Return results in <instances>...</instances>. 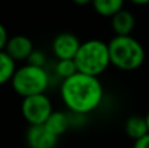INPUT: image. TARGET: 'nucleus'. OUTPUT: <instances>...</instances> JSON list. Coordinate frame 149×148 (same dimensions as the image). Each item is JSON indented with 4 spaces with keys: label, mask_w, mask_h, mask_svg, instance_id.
I'll return each mask as SVG.
<instances>
[{
    "label": "nucleus",
    "mask_w": 149,
    "mask_h": 148,
    "mask_svg": "<svg viewBox=\"0 0 149 148\" xmlns=\"http://www.w3.org/2000/svg\"><path fill=\"white\" fill-rule=\"evenodd\" d=\"M54 70L56 76H59L62 80L70 77V76H72L73 73L77 72V68L73 59H58V62L55 63Z\"/></svg>",
    "instance_id": "4468645a"
},
{
    "label": "nucleus",
    "mask_w": 149,
    "mask_h": 148,
    "mask_svg": "<svg viewBox=\"0 0 149 148\" xmlns=\"http://www.w3.org/2000/svg\"><path fill=\"white\" fill-rule=\"evenodd\" d=\"M126 1L127 0H92L90 5L97 15L110 18L118 10L124 8Z\"/></svg>",
    "instance_id": "f8f14e48"
},
{
    "label": "nucleus",
    "mask_w": 149,
    "mask_h": 148,
    "mask_svg": "<svg viewBox=\"0 0 149 148\" xmlns=\"http://www.w3.org/2000/svg\"><path fill=\"white\" fill-rule=\"evenodd\" d=\"M130 3H132L134 5H139V7H145L149 5V0H128Z\"/></svg>",
    "instance_id": "a211bd4d"
},
{
    "label": "nucleus",
    "mask_w": 149,
    "mask_h": 148,
    "mask_svg": "<svg viewBox=\"0 0 149 148\" xmlns=\"http://www.w3.org/2000/svg\"><path fill=\"white\" fill-rule=\"evenodd\" d=\"M110 66L124 72L136 71L145 62V49L139 39L130 36H114L107 42Z\"/></svg>",
    "instance_id": "f03ea898"
},
{
    "label": "nucleus",
    "mask_w": 149,
    "mask_h": 148,
    "mask_svg": "<svg viewBox=\"0 0 149 148\" xmlns=\"http://www.w3.org/2000/svg\"><path fill=\"white\" fill-rule=\"evenodd\" d=\"M8 38H9V36H8L7 29H5V26L3 25L1 22H0V51H1V50H4Z\"/></svg>",
    "instance_id": "f3484780"
},
{
    "label": "nucleus",
    "mask_w": 149,
    "mask_h": 148,
    "mask_svg": "<svg viewBox=\"0 0 149 148\" xmlns=\"http://www.w3.org/2000/svg\"><path fill=\"white\" fill-rule=\"evenodd\" d=\"M33 49H34L33 42H31V39L29 37L22 36V34H17V36L8 38L4 47V51L15 62H20V60L28 59V57L33 51Z\"/></svg>",
    "instance_id": "6e6552de"
},
{
    "label": "nucleus",
    "mask_w": 149,
    "mask_h": 148,
    "mask_svg": "<svg viewBox=\"0 0 149 148\" xmlns=\"http://www.w3.org/2000/svg\"><path fill=\"white\" fill-rule=\"evenodd\" d=\"M9 83L18 96L26 97L37 93H45L50 88L51 75L46 67H38L26 63L16 68Z\"/></svg>",
    "instance_id": "20e7f679"
},
{
    "label": "nucleus",
    "mask_w": 149,
    "mask_h": 148,
    "mask_svg": "<svg viewBox=\"0 0 149 148\" xmlns=\"http://www.w3.org/2000/svg\"><path fill=\"white\" fill-rule=\"evenodd\" d=\"M80 43L81 41L74 33L63 31L52 39L51 51L56 59H73Z\"/></svg>",
    "instance_id": "423d86ee"
},
{
    "label": "nucleus",
    "mask_w": 149,
    "mask_h": 148,
    "mask_svg": "<svg viewBox=\"0 0 149 148\" xmlns=\"http://www.w3.org/2000/svg\"><path fill=\"white\" fill-rule=\"evenodd\" d=\"M134 142V148H149V133Z\"/></svg>",
    "instance_id": "dca6fc26"
},
{
    "label": "nucleus",
    "mask_w": 149,
    "mask_h": 148,
    "mask_svg": "<svg viewBox=\"0 0 149 148\" xmlns=\"http://www.w3.org/2000/svg\"><path fill=\"white\" fill-rule=\"evenodd\" d=\"M16 62L4 51H0V85L9 83L16 71Z\"/></svg>",
    "instance_id": "ddd939ff"
},
{
    "label": "nucleus",
    "mask_w": 149,
    "mask_h": 148,
    "mask_svg": "<svg viewBox=\"0 0 149 148\" xmlns=\"http://www.w3.org/2000/svg\"><path fill=\"white\" fill-rule=\"evenodd\" d=\"M52 101L45 93L22 97L21 114L29 125H42L52 112Z\"/></svg>",
    "instance_id": "39448f33"
},
{
    "label": "nucleus",
    "mask_w": 149,
    "mask_h": 148,
    "mask_svg": "<svg viewBox=\"0 0 149 148\" xmlns=\"http://www.w3.org/2000/svg\"><path fill=\"white\" fill-rule=\"evenodd\" d=\"M124 133L132 140H136V139L141 138L143 135L148 134V127L144 115H130L124 122Z\"/></svg>",
    "instance_id": "9b49d317"
},
{
    "label": "nucleus",
    "mask_w": 149,
    "mask_h": 148,
    "mask_svg": "<svg viewBox=\"0 0 149 148\" xmlns=\"http://www.w3.org/2000/svg\"><path fill=\"white\" fill-rule=\"evenodd\" d=\"M73 4L79 5V7H85V5H89L92 3V0H71Z\"/></svg>",
    "instance_id": "6ab92c4d"
},
{
    "label": "nucleus",
    "mask_w": 149,
    "mask_h": 148,
    "mask_svg": "<svg viewBox=\"0 0 149 148\" xmlns=\"http://www.w3.org/2000/svg\"><path fill=\"white\" fill-rule=\"evenodd\" d=\"M77 72L100 77L110 67L107 42L98 38L81 42L73 57Z\"/></svg>",
    "instance_id": "7ed1b4c3"
},
{
    "label": "nucleus",
    "mask_w": 149,
    "mask_h": 148,
    "mask_svg": "<svg viewBox=\"0 0 149 148\" xmlns=\"http://www.w3.org/2000/svg\"><path fill=\"white\" fill-rule=\"evenodd\" d=\"M43 125L51 134L60 138L70 130L72 122H71V117L68 113L62 112V110H52Z\"/></svg>",
    "instance_id": "9d476101"
},
{
    "label": "nucleus",
    "mask_w": 149,
    "mask_h": 148,
    "mask_svg": "<svg viewBox=\"0 0 149 148\" xmlns=\"http://www.w3.org/2000/svg\"><path fill=\"white\" fill-rule=\"evenodd\" d=\"M110 25L114 31V36H130L135 30L136 18L131 10L122 8L110 17Z\"/></svg>",
    "instance_id": "1a4fd4ad"
},
{
    "label": "nucleus",
    "mask_w": 149,
    "mask_h": 148,
    "mask_svg": "<svg viewBox=\"0 0 149 148\" xmlns=\"http://www.w3.org/2000/svg\"><path fill=\"white\" fill-rule=\"evenodd\" d=\"M26 62L29 64H33V66H38V67H46V63H47V57L42 50L38 49H33V51L30 52V55L28 57Z\"/></svg>",
    "instance_id": "2eb2a0df"
},
{
    "label": "nucleus",
    "mask_w": 149,
    "mask_h": 148,
    "mask_svg": "<svg viewBox=\"0 0 149 148\" xmlns=\"http://www.w3.org/2000/svg\"><path fill=\"white\" fill-rule=\"evenodd\" d=\"M144 118H145V122H147V127H148V133H149V110L147 112V114L144 115Z\"/></svg>",
    "instance_id": "aec40b11"
},
{
    "label": "nucleus",
    "mask_w": 149,
    "mask_h": 148,
    "mask_svg": "<svg viewBox=\"0 0 149 148\" xmlns=\"http://www.w3.org/2000/svg\"><path fill=\"white\" fill-rule=\"evenodd\" d=\"M60 98L72 114L86 115L101 106L105 97L100 77L76 72L60 83Z\"/></svg>",
    "instance_id": "f257e3e1"
},
{
    "label": "nucleus",
    "mask_w": 149,
    "mask_h": 148,
    "mask_svg": "<svg viewBox=\"0 0 149 148\" xmlns=\"http://www.w3.org/2000/svg\"><path fill=\"white\" fill-rule=\"evenodd\" d=\"M25 142L29 148H55L59 138L51 134L45 125H29L25 133Z\"/></svg>",
    "instance_id": "0eeeda50"
}]
</instances>
